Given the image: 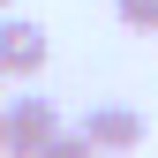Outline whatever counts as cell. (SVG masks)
I'll use <instances>...</instances> for the list:
<instances>
[{
  "label": "cell",
  "mask_w": 158,
  "mask_h": 158,
  "mask_svg": "<svg viewBox=\"0 0 158 158\" xmlns=\"http://www.w3.org/2000/svg\"><path fill=\"white\" fill-rule=\"evenodd\" d=\"M53 135H60L53 98H8V158H45Z\"/></svg>",
  "instance_id": "obj_1"
},
{
  "label": "cell",
  "mask_w": 158,
  "mask_h": 158,
  "mask_svg": "<svg viewBox=\"0 0 158 158\" xmlns=\"http://www.w3.org/2000/svg\"><path fill=\"white\" fill-rule=\"evenodd\" d=\"M83 135H90L106 158H128V151H143V113L106 98V106H90V113H83Z\"/></svg>",
  "instance_id": "obj_2"
},
{
  "label": "cell",
  "mask_w": 158,
  "mask_h": 158,
  "mask_svg": "<svg viewBox=\"0 0 158 158\" xmlns=\"http://www.w3.org/2000/svg\"><path fill=\"white\" fill-rule=\"evenodd\" d=\"M45 53H53L45 23H30V15H8V23H0V68H8V75H38Z\"/></svg>",
  "instance_id": "obj_3"
},
{
  "label": "cell",
  "mask_w": 158,
  "mask_h": 158,
  "mask_svg": "<svg viewBox=\"0 0 158 158\" xmlns=\"http://www.w3.org/2000/svg\"><path fill=\"white\" fill-rule=\"evenodd\" d=\"M45 158H106V151H98V143H90L83 128H60V135L45 143Z\"/></svg>",
  "instance_id": "obj_4"
},
{
  "label": "cell",
  "mask_w": 158,
  "mask_h": 158,
  "mask_svg": "<svg viewBox=\"0 0 158 158\" xmlns=\"http://www.w3.org/2000/svg\"><path fill=\"white\" fill-rule=\"evenodd\" d=\"M113 15L128 30H158V0H113Z\"/></svg>",
  "instance_id": "obj_5"
},
{
  "label": "cell",
  "mask_w": 158,
  "mask_h": 158,
  "mask_svg": "<svg viewBox=\"0 0 158 158\" xmlns=\"http://www.w3.org/2000/svg\"><path fill=\"white\" fill-rule=\"evenodd\" d=\"M0 158H8V106H0Z\"/></svg>",
  "instance_id": "obj_6"
},
{
  "label": "cell",
  "mask_w": 158,
  "mask_h": 158,
  "mask_svg": "<svg viewBox=\"0 0 158 158\" xmlns=\"http://www.w3.org/2000/svg\"><path fill=\"white\" fill-rule=\"evenodd\" d=\"M0 83H8V68H0Z\"/></svg>",
  "instance_id": "obj_7"
},
{
  "label": "cell",
  "mask_w": 158,
  "mask_h": 158,
  "mask_svg": "<svg viewBox=\"0 0 158 158\" xmlns=\"http://www.w3.org/2000/svg\"><path fill=\"white\" fill-rule=\"evenodd\" d=\"M0 8H8V0H0Z\"/></svg>",
  "instance_id": "obj_8"
}]
</instances>
